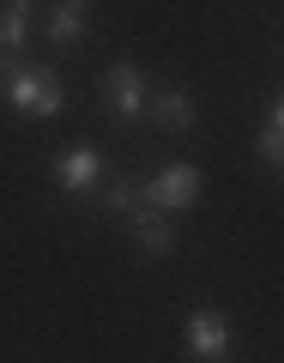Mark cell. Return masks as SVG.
<instances>
[{"label": "cell", "mask_w": 284, "mask_h": 363, "mask_svg": "<svg viewBox=\"0 0 284 363\" xmlns=\"http://www.w3.org/2000/svg\"><path fill=\"white\" fill-rule=\"evenodd\" d=\"M6 104L18 109V116H61L67 109V85H61V73L55 67H42V61H18L13 73H6Z\"/></svg>", "instance_id": "cell-1"}, {"label": "cell", "mask_w": 284, "mask_h": 363, "mask_svg": "<svg viewBox=\"0 0 284 363\" xmlns=\"http://www.w3.org/2000/svg\"><path fill=\"white\" fill-rule=\"evenodd\" d=\"M97 97H103V109L121 121V128H133V121H145V97H152V85H145V73L133 61H109L103 79H97Z\"/></svg>", "instance_id": "cell-2"}, {"label": "cell", "mask_w": 284, "mask_h": 363, "mask_svg": "<svg viewBox=\"0 0 284 363\" xmlns=\"http://www.w3.org/2000/svg\"><path fill=\"white\" fill-rule=\"evenodd\" d=\"M200 194H206V176H200L194 164H164V169H152V176H140V200L157 206V212L200 206Z\"/></svg>", "instance_id": "cell-3"}, {"label": "cell", "mask_w": 284, "mask_h": 363, "mask_svg": "<svg viewBox=\"0 0 284 363\" xmlns=\"http://www.w3.org/2000/svg\"><path fill=\"white\" fill-rule=\"evenodd\" d=\"M97 182H109V157L97 145H73V152L55 157V188L61 194L85 200V194H97Z\"/></svg>", "instance_id": "cell-4"}, {"label": "cell", "mask_w": 284, "mask_h": 363, "mask_svg": "<svg viewBox=\"0 0 284 363\" xmlns=\"http://www.w3.org/2000/svg\"><path fill=\"white\" fill-rule=\"evenodd\" d=\"M181 345H188V357H206V363H218L224 351L236 345V333H230V315H224V309H194L188 321H181Z\"/></svg>", "instance_id": "cell-5"}, {"label": "cell", "mask_w": 284, "mask_h": 363, "mask_svg": "<svg viewBox=\"0 0 284 363\" xmlns=\"http://www.w3.org/2000/svg\"><path fill=\"white\" fill-rule=\"evenodd\" d=\"M194 116H200V104L188 97V91H176V85H152V97H145V121H152V128H164V133H188V128H194Z\"/></svg>", "instance_id": "cell-6"}, {"label": "cell", "mask_w": 284, "mask_h": 363, "mask_svg": "<svg viewBox=\"0 0 284 363\" xmlns=\"http://www.w3.org/2000/svg\"><path fill=\"white\" fill-rule=\"evenodd\" d=\"M127 230H133V242H140L145 255H157V260H164L169 248H176V224H169V212L145 206V200H140V206L127 212Z\"/></svg>", "instance_id": "cell-7"}, {"label": "cell", "mask_w": 284, "mask_h": 363, "mask_svg": "<svg viewBox=\"0 0 284 363\" xmlns=\"http://www.w3.org/2000/svg\"><path fill=\"white\" fill-rule=\"evenodd\" d=\"M30 30H37V6L30 0H0V55L6 61H25Z\"/></svg>", "instance_id": "cell-8"}, {"label": "cell", "mask_w": 284, "mask_h": 363, "mask_svg": "<svg viewBox=\"0 0 284 363\" xmlns=\"http://www.w3.org/2000/svg\"><path fill=\"white\" fill-rule=\"evenodd\" d=\"M42 37H49L55 49H79V43H85V0H49Z\"/></svg>", "instance_id": "cell-9"}, {"label": "cell", "mask_w": 284, "mask_h": 363, "mask_svg": "<svg viewBox=\"0 0 284 363\" xmlns=\"http://www.w3.org/2000/svg\"><path fill=\"white\" fill-rule=\"evenodd\" d=\"M133 206H140V176H109V182H103V212L127 218Z\"/></svg>", "instance_id": "cell-10"}, {"label": "cell", "mask_w": 284, "mask_h": 363, "mask_svg": "<svg viewBox=\"0 0 284 363\" xmlns=\"http://www.w3.org/2000/svg\"><path fill=\"white\" fill-rule=\"evenodd\" d=\"M254 152H260V157H266V164H272V169H284V128H272V121H266V128H260V133H254Z\"/></svg>", "instance_id": "cell-11"}, {"label": "cell", "mask_w": 284, "mask_h": 363, "mask_svg": "<svg viewBox=\"0 0 284 363\" xmlns=\"http://www.w3.org/2000/svg\"><path fill=\"white\" fill-rule=\"evenodd\" d=\"M272 128H284V91H278V104H272Z\"/></svg>", "instance_id": "cell-12"}, {"label": "cell", "mask_w": 284, "mask_h": 363, "mask_svg": "<svg viewBox=\"0 0 284 363\" xmlns=\"http://www.w3.org/2000/svg\"><path fill=\"white\" fill-rule=\"evenodd\" d=\"M13 67H18V61H6V55H0V85H6V73H13Z\"/></svg>", "instance_id": "cell-13"}, {"label": "cell", "mask_w": 284, "mask_h": 363, "mask_svg": "<svg viewBox=\"0 0 284 363\" xmlns=\"http://www.w3.org/2000/svg\"><path fill=\"white\" fill-rule=\"evenodd\" d=\"M218 363H224V357H218Z\"/></svg>", "instance_id": "cell-14"}]
</instances>
